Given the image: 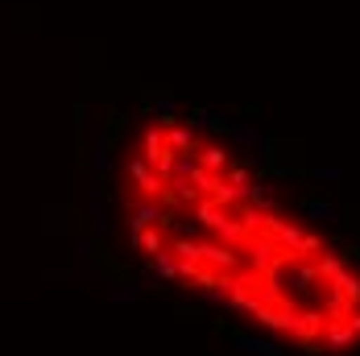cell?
Segmentation results:
<instances>
[{"label": "cell", "instance_id": "1", "mask_svg": "<svg viewBox=\"0 0 360 356\" xmlns=\"http://www.w3.org/2000/svg\"><path fill=\"white\" fill-rule=\"evenodd\" d=\"M129 178L137 182V191H141V199H162V191H166V182L153 174V166L145 162V158H129Z\"/></svg>", "mask_w": 360, "mask_h": 356}, {"label": "cell", "instance_id": "2", "mask_svg": "<svg viewBox=\"0 0 360 356\" xmlns=\"http://www.w3.org/2000/svg\"><path fill=\"white\" fill-rule=\"evenodd\" d=\"M195 158H199V166H203V170H212V174H219V170H228V166H232V153H228L224 145H216V141L199 145V153H195Z\"/></svg>", "mask_w": 360, "mask_h": 356}, {"label": "cell", "instance_id": "3", "mask_svg": "<svg viewBox=\"0 0 360 356\" xmlns=\"http://www.w3.org/2000/svg\"><path fill=\"white\" fill-rule=\"evenodd\" d=\"M166 141L174 153H199V133L191 129V125H174V129H166Z\"/></svg>", "mask_w": 360, "mask_h": 356}, {"label": "cell", "instance_id": "4", "mask_svg": "<svg viewBox=\"0 0 360 356\" xmlns=\"http://www.w3.org/2000/svg\"><path fill=\"white\" fill-rule=\"evenodd\" d=\"M298 212L307 215V220H315V224H335V220H340V208L327 203V199H302Z\"/></svg>", "mask_w": 360, "mask_h": 356}, {"label": "cell", "instance_id": "5", "mask_svg": "<svg viewBox=\"0 0 360 356\" xmlns=\"http://www.w3.org/2000/svg\"><path fill=\"white\" fill-rule=\"evenodd\" d=\"M133 249L149 253V261H153L158 253L166 249V236H162V228H145V232H137V236H133Z\"/></svg>", "mask_w": 360, "mask_h": 356}, {"label": "cell", "instance_id": "6", "mask_svg": "<svg viewBox=\"0 0 360 356\" xmlns=\"http://www.w3.org/2000/svg\"><path fill=\"white\" fill-rule=\"evenodd\" d=\"M274 203H278V191H274L269 182H252V186H249V208H261V212H278Z\"/></svg>", "mask_w": 360, "mask_h": 356}, {"label": "cell", "instance_id": "7", "mask_svg": "<svg viewBox=\"0 0 360 356\" xmlns=\"http://www.w3.org/2000/svg\"><path fill=\"white\" fill-rule=\"evenodd\" d=\"M228 137H232L236 145H257V149L265 145V137H261L257 129H249V125H232V129H228Z\"/></svg>", "mask_w": 360, "mask_h": 356}, {"label": "cell", "instance_id": "8", "mask_svg": "<svg viewBox=\"0 0 360 356\" xmlns=\"http://www.w3.org/2000/svg\"><path fill=\"white\" fill-rule=\"evenodd\" d=\"M224 174H228V186H236V191H249V186H252V182H249V166H245V162H232Z\"/></svg>", "mask_w": 360, "mask_h": 356}, {"label": "cell", "instance_id": "9", "mask_svg": "<svg viewBox=\"0 0 360 356\" xmlns=\"http://www.w3.org/2000/svg\"><path fill=\"white\" fill-rule=\"evenodd\" d=\"M315 178H319V182H331V186H335V182H340V170H335V166H319V170H315Z\"/></svg>", "mask_w": 360, "mask_h": 356}]
</instances>
